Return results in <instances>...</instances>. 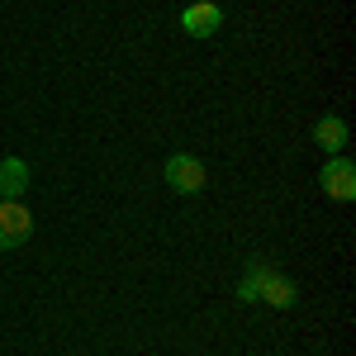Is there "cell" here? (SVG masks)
I'll list each match as a JSON object with an SVG mask.
<instances>
[{
  "label": "cell",
  "mask_w": 356,
  "mask_h": 356,
  "mask_svg": "<svg viewBox=\"0 0 356 356\" xmlns=\"http://www.w3.org/2000/svg\"><path fill=\"white\" fill-rule=\"evenodd\" d=\"M162 176H166V186H171L176 195H200V191H204V181H209L204 162L191 157V152H171L166 166H162Z\"/></svg>",
  "instance_id": "obj_1"
},
{
  "label": "cell",
  "mask_w": 356,
  "mask_h": 356,
  "mask_svg": "<svg viewBox=\"0 0 356 356\" xmlns=\"http://www.w3.org/2000/svg\"><path fill=\"white\" fill-rule=\"evenodd\" d=\"M33 238V214L24 200H0V252H15Z\"/></svg>",
  "instance_id": "obj_2"
},
{
  "label": "cell",
  "mask_w": 356,
  "mask_h": 356,
  "mask_svg": "<svg viewBox=\"0 0 356 356\" xmlns=\"http://www.w3.org/2000/svg\"><path fill=\"white\" fill-rule=\"evenodd\" d=\"M318 186H323V195L328 200H356V166L347 162V157H328L323 162V171H318Z\"/></svg>",
  "instance_id": "obj_3"
},
{
  "label": "cell",
  "mask_w": 356,
  "mask_h": 356,
  "mask_svg": "<svg viewBox=\"0 0 356 356\" xmlns=\"http://www.w3.org/2000/svg\"><path fill=\"white\" fill-rule=\"evenodd\" d=\"M181 29H186L191 38H214V33L223 29V10L214 5V0H195V5L181 10Z\"/></svg>",
  "instance_id": "obj_4"
},
{
  "label": "cell",
  "mask_w": 356,
  "mask_h": 356,
  "mask_svg": "<svg viewBox=\"0 0 356 356\" xmlns=\"http://www.w3.org/2000/svg\"><path fill=\"white\" fill-rule=\"evenodd\" d=\"M314 143H318L328 157H337V152L347 147V119H342V114H323V119H314Z\"/></svg>",
  "instance_id": "obj_5"
},
{
  "label": "cell",
  "mask_w": 356,
  "mask_h": 356,
  "mask_svg": "<svg viewBox=\"0 0 356 356\" xmlns=\"http://www.w3.org/2000/svg\"><path fill=\"white\" fill-rule=\"evenodd\" d=\"M24 191H29V162L5 157L0 162V200H24Z\"/></svg>",
  "instance_id": "obj_6"
},
{
  "label": "cell",
  "mask_w": 356,
  "mask_h": 356,
  "mask_svg": "<svg viewBox=\"0 0 356 356\" xmlns=\"http://www.w3.org/2000/svg\"><path fill=\"white\" fill-rule=\"evenodd\" d=\"M261 300L275 304V309H290V304L300 300V290H295V280H285V275L271 266V275H266V285H261Z\"/></svg>",
  "instance_id": "obj_7"
},
{
  "label": "cell",
  "mask_w": 356,
  "mask_h": 356,
  "mask_svg": "<svg viewBox=\"0 0 356 356\" xmlns=\"http://www.w3.org/2000/svg\"><path fill=\"white\" fill-rule=\"evenodd\" d=\"M266 275H271V266H266V261H252V266H247L243 271V280H238V300H261V285H266Z\"/></svg>",
  "instance_id": "obj_8"
}]
</instances>
